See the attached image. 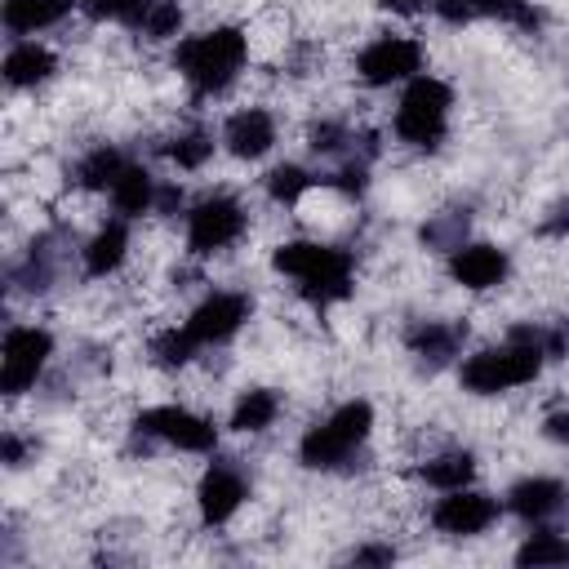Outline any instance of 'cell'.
Masks as SVG:
<instances>
[{
  "instance_id": "6da1fadb",
  "label": "cell",
  "mask_w": 569,
  "mask_h": 569,
  "mask_svg": "<svg viewBox=\"0 0 569 569\" xmlns=\"http://www.w3.org/2000/svg\"><path fill=\"white\" fill-rule=\"evenodd\" d=\"M560 351H565L560 333H547V329H533V325H516L507 333V342L467 356L462 369H458V382L471 396H502L511 387L533 382L542 373V365L551 356H560Z\"/></svg>"
},
{
  "instance_id": "7a4b0ae2",
  "label": "cell",
  "mask_w": 569,
  "mask_h": 569,
  "mask_svg": "<svg viewBox=\"0 0 569 569\" xmlns=\"http://www.w3.org/2000/svg\"><path fill=\"white\" fill-rule=\"evenodd\" d=\"M244 62H249V36L240 27H209L200 36L178 40L173 49L178 76L200 93H222L227 84H236Z\"/></svg>"
},
{
  "instance_id": "3957f363",
  "label": "cell",
  "mask_w": 569,
  "mask_h": 569,
  "mask_svg": "<svg viewBox=\"0 0 569 569\" xmlns=\"http://www.w3.org/2000/svg\"><path fill=\"white\" fill-rule=\"evenodd\" d=\"M276 271L298 280V293L316 307L342 302L351 293V253L338 244H320V240H284L271 253Z\"/></svg>"
},
{
  "instance_id": "277c9868",
  "label": "cell",
  "mask_w": 569,
  "mask_h": 569,
  "mask_svg": "<svg viewBox=\"0 0 569 569\" xmlns=\"http://www.w3.org/2000/svg\"><path fill=\"white\" fill-rule=\"evenodd\" d=\"M369 431H373V405L369 400H347L325 422H316V427L302 431L298 458L311 471H333V467H342L369 440Z\"/></svg>"
},
{
  "instance_id": "5b68a950",
  "label": "cell",
  "mask_w": 569,
  "mask_h": 569,
  "mask_svg": "<svg viewBox=\"0 0 569 569\" xmlns=\"http://www.w3.org/2000/svg\"><path fill=\"white\" fill-rule=\"evenodd\" d=\"M449 107H453V89L440 76H413L396 102L391 129L405 147L431 151L440 147V138L449 133Z\"/></svg>"
},
{
  "instance_id": "8992f818",
  "label": "cell",
  "mask_w": 569,
  "mask_h": 569,
  "mask_svg": "<svg viewBox=\"0 0 569 569\" xmlns=\"http://www.w3.org/2000/svg\"><path fill=\"white\" fill-rule=\"evenodd\" d=\"M244 222H249L244 204L236 196H227V191H213V196H204V200H196L187 209V249L200 253V258L218 253V249L240 240Z\"/></svg>"
},
{
  "instance_id": "52a82bcc",
  "label": "cell",
  "mask_w": 569,
  "mask_h": 569,
  "mask_svg": "<svg viewBox=\"0 0 569 569\" xmlns=\"http://www.w3.org/2000/svg\"><path fill=\"white\" fill-rule=\"evenodd\" d=\"M49 356H53V333L44 325H13L0 347V391L4 396L31 391Z\"/></svg>"
},
{
  "instance_id": "ba28073f",
  "label": "cell",
  "mask_w": 569,
  "mask_h": 569,
  "mask_svg": "<svg viewBox=\"0 0 569 569\" xmlns=\"http://www.w3.org/2000/svg\"><path fill=\"white\" fill-rule=\"evenodd\" d=\"M138 431L142 436H156V440H164V445H173L182 453H209V449H218V427L204 413L187 409V405H151V409H142L138 413Z\"/></svg>"
},
{
  "instance_id": "9c48e42d",
  "label": "cell",
  "mask_w": 569,
  "mask_h": 569,
  "mask_svg": "<svg viewBox=\"0 0 569 569\" xmlns=\"http://www.w3.org/2000/svg\"><path fill=\"white\" fill-rule=\"evenodd\" d=\"M356 76L373 89L413 80V76H422V44L413 36H373L356 53Z\"/></svg>"
},
{
  "instance_id": "30bf717a",
  "label": "cell",
  "mask_w": 569,
  "mask_h": 569,
  "mask_svg": "<svg viewBox=\"0 0 569 569\" xmlns=\"http://www.w3.org/2000/svg\"><path fill=\"white\" fill-rule=\"evenodd\" d=\"M249 293H236V289H218L209 293L191 316H187V333L200 342V347H218V342H231L244 325H249Z\"/></svg>"
},
{
  "instance_id": "8fae6325",
  "label": "cell",
  "mask_w": 569,
  "mask_h": 569,
  "mask_svg": "<svg viewBox=\"0 0 569 569\" xmlns=\"http://www.w3.org/2000/svg\"><path fill=\"white\" fill-rule=\"evenodd\" d=\"M498 520V498L480 489H445V498L431 507V525L449 538H476Z\"/></svg>"
},
{
  "instance_id": "7c38bea8",
  "label": "cell",
  "mask_w": 569,
  "mask_h": 569,
  "mask_svg": "<svg viewBox=\"0 0 569 569\" xmlns=\"http://www.w3.org/2000/svg\"><path fill=\"white\" fill-rule=\"evenodd\" d=\"M507 271H511L507 249H498V244H489V240H471V244L449 249V276H453V284H462V289H476V293L498 289V284L507 280Z\"/></svg>"
},
{
  "instance_id": "4fadbf2b",
  "label": "cell",
  "mask_w": 569,
  "mask_h": 569,
  "mask_svg": "<svg viewBox=\"0 0 569 569\" xmlns=\"http://www.w3.org/2000/svg\"><path fill=\"white\" fill-rule=\"evenodd\" d=\"M249 498V485L244 476L231 467V462H213L204 476H200V489H196V507H200V520L204 525H227Z\"/></svg>"
},
{
  "instance_id": "5bb4252c",
  "label": "cell",
  "mask_w": 569,
  "mask_h": 569,
  "mask_svg": "<svg viewBox=\"0 0 569 569\" xmlns=\"http://www.w3.org/2000/svg\"><path fill=\"white\" fill-rule=\"evenodd\" d=\"M222 147L236 160H262L276 147V116L267 107H240L222 124Z\"/></svg>"
},
{
  "instance_id": "9a60e30c",
  "label": "cell",
  "mask_w": 569,
  "mask_h": 569,
  "mask_svg": "<svg viewBox=\"0 0 569 569\" xmlns=\"http://www.w3.org/2000/svg\"><path fill=\"white\" fill-rule=\"evenodd\" d=\"M507 507H511L520 520L542 525L547 516H556V511L565 507V485L551 480V476H525V480H516V485L507 489Z\"/></svg>"
},
{
  "instance_id": "2e32d148",
  "label": "cell",
  "mask_w": 569,
  "mask_h": 569,
  "mask_svg": "<svg viewBox=\"0 0 569 569\" xmlns=\"http://www.w3.org/2000/svg\"><path fill=\"white\" fill-rule=\"evenodd\" d=\"M80 258H84V271L89 276H111V271H120L124 267V258H129V227H124V218H111V222H102L89 240H84V249H80Z\"/></svg>"
},
{
  "instance_id": "e0dca14e",
  "label": "cell",
  "mask_w": 569,
  "mask_h": 569,
  "mask_svg": "<svg viewBox=\"0 0 569 569\" xmlns=\"http://www.w3.org/2000/svg\"><path fill=\"white\" fill-rule=\"evenodd\" d=\"M111 204H116V213L120 218H142V213H151L156 209V196H160V182L151 178V169L147 164H124V173L111 182Z\"/></svg>"
},
{
  "instance_id": "ac0fdd59",
  "label": "cell",
  "mask_w": 569,
  "mask_h": 569,
  "mask_svg": "<svg viewBox=\"0 0 569 569\" xmlns=\"http://www.w3.org/2000/svg\"><path fill=\"white\" fill-rule=\"evenodd\" d=\"M53 71H58V58H53L44 44H36V40H18V44L4 53V80H9L13 89H36V84H44Z\"/></svg>"
},
{
  "instance_id": "d6986e66",
  "label": "cell",
  "mask_w": 569,
  "mask_h": 569,
  "mask_svg": "<svg viewBox=\"0 0 569 569\" xmlns=\"http://www.w3.org/2000/svg\"><path fill=\"white\" fill-rule=\"evenodd\" d=\"M71 9L76 0H4V27L13 36H31L44 27H58Z\"/></svg>"
},
{
  "instance_id": "ffe728a7",
  "label": "cell",
  "mask_w": 569,
  "mask_h": 569,
  "mask_svg": "<svg viewBox=\"0 0 569 569\" xmlns=\"http://www.w3.org/2000/svg\"><path fill=\"white\" fill-rule=\"evenodd\" d=\"M276 413H280V396H276L271 387H249V391H240V400L231 405V431L258 436V431H267V427L276 422Z\"/></svg>"
},
{
  "instance_id": "44dd1931",
  "label": "cell",
  "mask_w": 569,
  "mask_h": 569,
  "mask_svg": "<svg viewBox=\"0 0 569 569\" xmlns=\"http://www.w3.org/2000/svg\"><path fill=\"white\" fill-rule=\"evenodd\" d=\"M418 476L431 485V489H462V485H471V476H476V458L467 453V449H445V453H431L422 467H418Z\"/></svg>"
},
{
  "instance_id": "7402d4cb",
  "label": "cell",
  "mask_w": 569,
  "mask_h": 569,
  "mask_svg": "<svg viewBox=\"0 0 569 569\" xmlns=\"http://www.w3.org/2000/svg\"><path fill=\"white\" fill-rule=\"evenodd\" d=\"M124 164H129V160H124L116 147L102 142V147H93V151L76 164V182H80L84 191H111V182L124 173Z\"/></svg>"
},
{
  "instance_id": "603a6c76",
  "label": "cell",
  "mask_w": 569,
  "mask_h": 569,
  "mask_svg": "<svg viewBox=\"0 0 569 569\" xmlns=\"http://www.w3.org/2000/svg\"><path fill=\"white\" fill-rule=\"evenodd\" d=\"M458 342H462V329H458V325H440V320H427L422 329L409 333V347H413L422 360H431V365L458 356Z\"/></svg>"
},
{
  "instance_id": "cb8c5ba5",
  "label": "cell",
  "mask_w": 569,
  "mask_h": 569,
  "mask_svg": "<svg viewBox=\"0 0 569 569\" xmlns=\"http://www.w3.org/2000/svg\"><path fill=\"white\" fill-rule=\"evenodd\" d=\"M569 560V538H560L556 529H538L516 547V565H565Z\"/></svg>"
},
{
  "instance_id": "d4e9b609",
  "label": "cell",
  "mask_w": 569,
  "mask_h": 569,
  "mask_svg": "<svg viewBox=\"0 0 569 569\" xmlns=\"http://www.w3.org/2000/svg\"><path fill=\"white\" fill-rule=\"evenodd\" d=\"M311 187H316V178H311L302 164H293V160H284V164H276V169L267 173V196H271L276 204H298Z\"/></svg>"
},
{
  "instance_id": "484cf974",
  "label": "cell",
  "mask_w": 569,
  "mask_h": 569,
  "mask_svg": "<svg viewBox=\"0 0 569 569\" xmlns=\"http://www.w3.org/2000/svg\"><path fill=\"white\" fill-rule=\"evenodd\" d=\"M196 351H200V342L187 333V325H173V329H164V333L151 338V356H156L164 369H182V365H191Z\"/></svg>"
},
{
  "instance_id": "4316f807",
  "label": "cell",
  "mask_w": 569,
  "mask_h": 569,
  "mask_svg": "<svg viewBox=\"0 0 569 569\" xmlns=\"http://www.w3.org/2000/svg\"><path fill=\"white\" fill-rule=\"evenodd\" d=\"M178 27H182V4L178 0H147L142 18H138V31L147 40H169V36H178Z\"/></svg>"
},
{
  "instance_id": "83f0119b",
  "label": "cell",
  "mask_w": 569,
  "mask_h": 569,
  "mask_svg": "<svg viewBox=\"0 0 569 569\" xmlns=\"http://www.w3.org/2000/svg\"><path fill=\"white\" fill-rule=\"evenodd\" d=\"M164 151H169V160H173L178 169H204V164H209V156H213V133H204V129L178 133Z\"/></svg>"
},
{
  "instance_id": "f1b7e54d",
  "label": "cell",
  "mask_w": 569,
  "mask_h": 569,
  "mask_svg": "<svg viewBox=\"0 0 569 569\" xmlns=\"http://www.w3.org/2000/svg\"><path fill=\"white\" fill-rule=\"evenodd\" d=\"M89 18H111V22H133L138 27V18H142V9H147V0H76Z\"/></svg>"
},
{
  "instance_id": "f546056e",
  "label": "cell",
  "mask_w": 569,
  "mask_h": 569,
  "mask_svg": "<svg viewBox=\"0 0 569 569\" xmlns=\"http://www.w3.org/2000/svg\"><path fill=\"white\" fill-rule=\"evenodd\" d=\"M342 142H351L347 124H333V120H325V124H316V129H311V151H325V156H333V151H342Z\"/></svg>"
},
{
  "instance_id": "4dcf8cb0",
  "label": "cell",
  "mask_w": 569,
  "mask_h": 569,
  "mask_svg": "<svg viewBox=\"0 0 569 569\" xmlns=\"http://www.w3.org/2000/svg\"><path fill=\"white\" fill-rule=\"evenodd\" d=\"M431 9H436V18L449 22V27H462V22L476 18V4H471V0H431Z\"/></svg>"
},
{
  "instance_id": "1f68e13d",
  "label": "cell",
  "mask_w": 569,
  "mask_h": 569,
  "mask_svg": "<svg viewBox=\"0 0 569 569\" xmlns=\"http://www.w3.org/2000/svg\"><path fill=\"white\" fill-rule=\"evenodd\" d=\"M542 436L556 440V445H569V409L547 413V418H542Z\"/></svg>"
},
{
  "instance_id": "d6a6232c",
  "label": "cell",
  "mask_w": 569,
  "mask_h": 569,
  "mask_svg": "<svg viewBox=\"0 0 569 569\" xmlns=\"http://www.w3.org/2000/svg\"><path fill=\"white\" fill-rule=\"evenodd\" d=\"M391 556H396L391 547H360V551H356L351 560H356V565H387Z\"/></svg>"
},
{
  "instance_id": "836d02e7",
  "label": "cell",
  "mask_w": 569,
  "mask_h": 569,
  "mask_svg": "<svg viewBox=\"0 0 569 569\" xmlns=\"http://www.w3.org/2000/svg\"><path fill=\"white\" fill-rule=\"evenodd\" d=\"M382 9H391V13H418V9H427L431 0H378Z\"/></svg>"
},
{
  "instance_id": "e575fe53",
  "label": "cell",
  "mask_w": 569,
  "mask_h": 569,
  "mask_svg": "<svg viewBox=\"0 0 569 569\" xmlns=\"http://www.w3.org/2000/svg\"><path fill=\"white\" fill-rule=\"evenodd\" d=\"M547 231H551V236H560V231H569V209H565V204L556 209V218L547 222Z\"/></svg>"
}]
</instances>
